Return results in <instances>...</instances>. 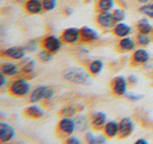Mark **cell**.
Returning <instances> with one entry per match:
<instances>
[{
  "mask_svg": "<svg viewBox=\"0 0 153 144\" xmlns=\"http://www.w3.org/2000/svg\"><path fill=\"white\" fill-rule=\"evenodd\" d=\"M6 77L7 76L5 74H3L1 72V82H0V86H1V88H3L4 85L6 84Z\"/></svg>",
  "mask_w": 153,
  "mask_h": 144,
  "instance_id": "cell-36",
  "label": "cell"
},
{
  "mask_svg": "<svg viewBox=\"0 0 153 144\" xmlns=\"http://www.w3.org/2000/svg\"><path fill=\"white\" fill-rule=\"evenodd\" d=\"M89 73L92 75H98L103 69V62L100 60H96L89 64Z\"/></svg>",
  "mask_w": 153,
  "mask_h": 144,
  "instance_id": "cell-24",
  "label": "cell"
},
{
  "mask_svg": "<svg viewBox=\"0 0 153 144\" xmlns=\"http://www.w3.org/2000/svg\"><path fill=\"white\" fill-rule=\"evenodd\" d=\"M57 0H42L43 8L46 11H52L56 7Z\"/></svg>",
  "mask_w": 153,
  "mask_h": 144,
  "instance_id": "cell-30",
  "label": "cell"
},
{
  "mask_svg": "<svg viewBox=\"0 0 153 144\" xmlns=\"http://www.w3.org/2000/svg\"><path fill=\"white\" fill-rule=\"evenodd\" d=\"M90 122L95 130L103 129V127L105 126V124L107 122V115L103 112H97L93 113Z\"/></svg>",
  "mask_w": 153,
  "mask_h": 144,
  "instance_id": "cell-12",
  "label": "cell"
},
{
  "mask_svg": "<svg viewBox=\"0 0 153 144\" xmlns=\"http://www.w3.org/2000/svg\"><path fill=\"white\" fill-rule=\"evenodd\" d=\"M127 81L129 82L130 84H137L138 83V81H139V79H138V77L136 76V75H134V74H132V75H130L128 77V79H127Z\"/></svg>",
  "mask_w": 153,
  "mask_h": 144,
  "instance_id": "cell-35",
  "label": "cell"
},
{
  "mask_svg": "<svg viewBox=\"0 0 153 144\" xmlns=\"http://www.w3.org/2000/svg\"><path fill=\"white\" fill-rule=\"evenodd\" d=\"M140 12L143 14H146L148 17L153 18V3L143 4L140 8Z\"/></svg>",
  "mask_w": 153,
  "mask_h": 144,
  "instance_id": "cell-28",
  "label": "cell"
},
{
  "mask_svg": "<svg viewBox=\"0 0 153 144\" xmlns=\"http://www.w3.org/2000/svg\"><path fill=\"white\" fill-rule=\"evenodd\" d=\"M57 130L65 136H69L73 134L76 131V122L74 119H72L70 116L62 117L59 124H57Z\"/></svg>",
  "mask_w": 153,
  "mask_h": 144,
  "instance_id": "cell-4",
  "label": "cell"
},
{
  "mask_svg": "<svg viewBox=\"0 0 153 144\" xmlns=\"http://www.w3.org/2000/svg\"><path fill=\"white\" fill-rule=\"evenodd\" d=\"M103 133L107 137L113 138L115 136H119V122L111 120L108 121L103 127Z\"/></svg>",
  "mask_w": 153,
  "mask_h": 144,
  "instance_id": "cell-14",
  "label": "cell"
},
{
  "mask_svg": "<svg viewBox=\"0 0 153 144\" xmlns=\"http://www.w3.org/2000/svg\"><path fill=\"white\" fill-rule=\"evenodd\" d=\"M25 9L29 14H39L42 12V0H28L25 3Z\"/></svg>",
  "mask_w": 153,
  "mask_h": 144,
  "instance_id": "cell-16",
  "label": "cell"
},
{
  "mask_svg": "<svg viewBox=\"0 0 153 144\" xmlns=\"http://www.w3.org/2000/svg\"><path fill=\"white\" fill-rule=\"evenodd\" d=\"M19 67L20 66L17 64H14V62H6L1 64V72L7 77H12L18 74Z\"/></svg>",
  "mask_w": 153,
  "mask_h": 144,
  "instance_id": "cell-15",
  "label": "cell"
},
{
  "mask_svg": "<svg viewBox=\"0 0 153 144\" xmlns=\"http://www.w3.org/2000/svg\"><path fill=\"white\" fill-rule=\"evenodd\" d=\"M16 136V131L13 126L8 123L0 122V142H8L11 141Z\"/></svg>",
  "mask_w": 153,
  "mask_h": 144,
  "instance_id": "cell-9",
  "label": "cell"
},
{
  "mask_svg": "<svg viewBox=\"0 0 153 144\" xmlns=\"http://www.w3.org/2000/svg\"><path fill=\"white\" fill-rule=\"evenodd\" d=\"M38 58L43 62H49L53 60V53L43 48L42 50L38 52Z\"/></svg>",
  "mask_w": 153,
  "mask_h": 144,
  "instance_id": "cell-26",
  "label": "cell"
},
{
  "mask_svg": "<svg viewBox=\"0 0 153 144\" xmlns=\"http://www.w3.org/2000/svg\"><path fill=\"white\" fill-rule=\"evenodd\" d=\"M136 143L137 144H148V141L146 138H139L136 140Z\"/></svg>",
  "mask_w": 153,
  "mask_h": 144,
  "instance_id": "cell-37",
  "label": "cell"
},
{
  "mask_svg": "<svg viewBox=\"0 0 153 144\" xmlns=\"http://www.w3.org/2000/svg\"><path fill=\"white\" fill-rule=\"evenodd\" d=\"M19 66H20V69L24 72V73L30 74L32 72H33V70L36 68V62L33 58L25 57L21 60Z\"/></svg>",
  "mask_w": 153,
  "mask_h": 144,
  "instance_id": "cell-19",
  "label": "cell"
},
{
  "mask_svg": "<svg viewBox=\"0 0 153 144\" xmlns=\"http://www.w3.org/2000/svg\"><path fill=\"white\" fill-rule=\"evenodd\" d=\"M54 89L47 86H39L32 91L30 96L31 103H38L42 100L49 101L54 96Z\"/></svg>",
  "mask_w": 153,
  "mask_h": 144,
  "instance_id": "cell-3",
  "label": "cell"
},
{
  "mask_svg": "<svg viewBox=\"0 0 153 144\" xmlns=\"http://www.w3.org/2000/svg\"><path fill=\"white\" fill-rule=\"evenodd\" d=\"M135 129L132 119L130 117H123L119 122V136L122 138L129 136Z\"/></svg>",
  "mask_w": 153,
  "mask_h": 144,
  "instance_id": "cell-5",
  "label": "cell"
},
{
  "mask_svg": "<svg viewBox=\"0 0 153 144\" xmlns=\"http://www.w3.org/2000/svg\"><path fill=\"white\" fill-rule=\"evenodd\" d=\"M97 22L102 28H114L117 24V21L113 16V13H110V11L100 13L97 16Z\"/></svg>",
  "mask_w": 153,
  "mask_h": 144,
  "instance_id": "cell-8",
  "label": "cell"
},
{
  "mask_svg": "<svg viewBox=\"0 0 153 144\" xmlns=\"http://www.w3.org/2000/svg\"><path fill=\"white\" fill-rule=\"evenodd\" d=\"M137 43L140 44L141 46H146L150 43L151 40L148 35L146 34H142V33H139L137 35Z\"/></svg>",
  "mask_w": 153,
  "mask_h": 144,
  "instance_id": "cell-27",
  "label": "cell"
},
{
  "mask_svg": "<svg viewBox=\"0 0 153 144\" xmlns=\"http://www.w3.org/2000/svg\"><path fill=\"white\" fill-rule=\"evenodd\" d=\"M114 7V0H100L98 8L100 12H109Z\"/></svg>",
  "mask_w": 153,
  "mask_h": 144,
  "instance_id": "cell-25",
  "label": "cell"
},
{
  "mask_svg": "<svg viewBox=\"0 0 153 144\" xmlns=\"http://www.w3.org/2000/svg\"><path fill=\"white\" fill-rule=\"evenodd\" d=\"M37 47H38V44L36 42V41H30L29 43H27V45L25 46V49L29 52H33V51H36L37 49Z\"/></svg>",
  "mask_w": 153,
  "mask_h": 144,
  "instance_id": "cell-33",
  "label": "cell"
},
{
  "mask_svg": "<svg viewBox=\"0 0 153 144\" xmlns=\"http://www.w3.org/2000/svg\"><path fill=\"white\" fill-rule=\"evenodd\" d=\"M31 91V84L25 79H16L11 84L9 92L13 96L22 97L27 95Z\"/></svg>",
  "mask_w": 153,
  "mask_h": 144,
  "instance_id": "cell-2",
  "label": "cell"
},
{
  "mask_svg": "<svg viewBox=\"0 0 153 144\" xmlns=\"http://www.w3.org/2000/svg\"><path fill=\"white\" fill-rule=\"evenodd\" d=\"M127 80L123 76H117L112 81L113 93L117 96L126 95L127 92Z\"/></svg>",
  "mask_w": 153,
  "mask_h": 144,
  "instance_id": "cell-6",
  "label": "cell"
},
{
  "mask_svg": "<svg viewBox=\"0 0 153 144\" xmlns=\"http://www.w3.org/2000/svg\"><path fill=\"white\" fill-rule=\"evenodd\" d=\"M113 16L115 20L118 22H123L126 18V13L122 9H115L113 11Z\"/></svg>",
  "mask_w": 153,
  "mask_h": 144,
  "instance_id": "cell-29",
  "label": "cell"
},
{
  "mask_svg": "<svg viewBox=\"0 0 153 144\" xmlns=\"http://www.w3.org/2000/svg\"><path fill=\"white\" fill-rule=\"evenodd\" d=\"M25 47L21 46H12L7 48L6 50L3 52V55L10 58L12 60L19 61L25 58Z\"/></svg>",
  "mask_w": 153,
  "mask_h": 144,
  "instance_id": "cell-11",
  "label": "cell"
},
{
  "mask_svg": "<svg viewBox=\"0 0 153 144\" xmlns=\"http://www.w3.org/2000/svg\"><path fill=\"white\" fill-rule=\"evenodd\" d=\"M119 47L123 51H132L135 49L136 42L131 38H122V40L119 41Z\"/></svg>",
  "mask_w": 153,
  "mask_h": 144,
  "instance_id": "cell-22",
  "label": "cell"
},
{
  "mask_svg": "<svg viewBox=\"0 0 153 144\" xmlns=\"http://www.w3.org/2000/svg\"><path fill=\"white\" fill-rule=\"evenodd\" d=\"M26 116L30 117V118H40L44 115V110H42V108H40L39 106L37 105H32L29 106L28 108H26L25 112H24Z\"/></svg>",
  "mask_w": 153,
  "mask_h": 144,
  "instance_id": "cell-20",
  "label": "cell"
},
{
  "mask_svg": "<svg viewBox=\"0 0 153 144\" xmlns=\"http://www.w3.org/2000/svg\"><path fill=\"white\" fill-rule=\"evenodd\" d=\"M66 142L70 143V144H80L81 143L80 139L78 138L76 136H70L68 138L66 139Z\"/></svg>",
  "mask_w": 153,
  "mask_h": 144,
  "instance_id": "cell-34",
  "label": "cell"
},
{
  "mask_svg": "<svg viewBox=\"0 0 153 144\" xmlns=\"http://www.w3.org/2000/svg\"><path fill=\"white\" fill-rule=\"evenodd\" d=\"M132 59H133V62H136V64H146V62L149 61L150 55L147 50L143 49V48H138V49L134 51Z\"/></svg>",
  "mask_w": 153,
  "mask_h": 144,
  "instance_id": "cell-13",
  "label": "cell"
},
{
  "mask_svg": "<svg viewBox=\"0 0 153 144\" xmlns=\"http://www.w3.org/2000/svg\"><path fill=\"white\" fill-rule=\"evenodd\" d=\"M126 96L127 99L132 100V101H139V100H141L143 97V95L136 94V93H133V92H128V93L126 92Z\"/></svg>",
  "mask_w": 153,
  "mask_h": 144,
  "instance_id": "cell-32",
  "label": "cell"
},
{
  "mask_svg": "<svg viewBox=\"0 0 153 144\" xmlns=\"http://www.w3.org/2000/svg\"><path fill=\"white\" fill-rule=\"evenodd\" d=\"M96 134L92 132V131H88L85 134V139L88 143H92V144H96Z\"/></svg>",
  "mask_w": 153,
  "mask_h": 144,
  "instance_id": "cell-31",
  "label": "cell"
},
{
  "mask_svg": "<svg viewBox=\"0 0 153 144\" xmlns=\"http://www.w3.org/2000/svg\"><path fill=\"white\" fill-rule=\"evenodd\" d=\"M42 47L44 49L50 51L53 54L57 53L61 48V40L59 38L52 35L45 38L42 41Z\"/></svg>",
  "mask_w": 153,
  "mask_h": 144,
  "instance_id": "cell-7",
  "label": "cell"
},
{
  "mask_svg": "<svg viewBox=\"0 0 153 144\" xmlns=\"http://www.w3.org/2000/svg\"><path fill=\"white\" fill-rule=\"evenodd\" d=\"M80 37L83 40L86 41H93L99 38L98 33L94 29L90 28L88 26H83L80 29Z\"/></svg>",
  "mask_w": 153,
  "mask_h": 144,
  "instance_id": "cell-18",
  "label": "cell"
},
{
  "mask_svg": "<svg viewBox=\"0 0 153 144\" xmlns=\"http://www.w3.org/2000/svg\"><path fill=\"white\" fill-rule=\"evenodd\" d=\"M62 77L68 82L76 85H86L90 81V74L80 66L67 67L62 72Z\"/></svg>",
  "mask_w": 153,
  "mask_h": 144,
  "instance_id": "cell-1",
  "label": "cell"
},
{
  "mask_svg": "<svg viewBox=\"0 0 153 144\" xmlns=\"http://www.w3.org/2000/svg\"><path fill=\"white\" fill-rule=\"evenodd\" d=\"M75 122H76V130L80 133L87 131L89 129V125L91 123L87 116H85V115H78L75 119Z\"/></svg>",
  "mask_w": 153,
  "mask_h": 144,
  "instance_id": "cell-21",
  "label": "cell"
},
{
  "mask_svg": "<svg viewBox=\"0 0 153 144\" xmlns=\"http://www.w3.org/2000/svg\"><path fill=\"white\" fill-rule=\"evenodd\" d=\"M138 1L140 3H142V4H147L148 2L150 1V0H138Z\"/></svg>",
  "mask_w": 153,
  "mask_h": 144,
  "instance_id": "cell-38",
  "label": "cell"
},
{
  "mask_svg": "<svg viewBox=\"0 0 153 144\" xmlns=\"http://www.w3.org/2000/svg\"><path fill=\"white\" fill-rule=\"evenodd\" d=\"M113 32L119 38H126L131 33V27L124 22H118L114 26Z\"/></svg>",
  "mask_w": 153,
  "mask_h": 144,
  "instance_id": "cell-17",
  "label": "cell"
},
{
  "mask_svg": "<svg viewBox=\"0 0 153 144\" xmlns=\"http://www.w3.org/2000/svg\"><path fill=\"white\" fill-rule=\"evenodd\" d=\"M62 40L66 43H75L79 40L80 37V30L76 27L67 28L66 30L62 33Z\"/></svg>",
  "mask_w": 153,
  "mask_h": 144,
  "instance_id": "cell-10",
  "label": "cell"
},
{
  "mask_svg": "<svg viewBox=\"0 0 153 144\" xmlns=\"http://www.w3.org/2000/svg\"><path fill=\"white\" fill-rule=\"evenodd\" d=\"M137 27H138V30H139V33H142V34H146L148 35L149 33H151L152 31V25L150 24V22L148 21L147 18H142L140 20L138 21L137 23Z\"/></svg>",
  "mask_w": 153,
  "mask_h": 144,
  "instance_id": "cell-23",
  "label": "cell"
}]
</instances>
